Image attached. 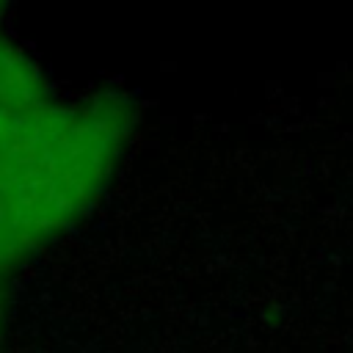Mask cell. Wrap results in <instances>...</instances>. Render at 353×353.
I'll return each mask as SVG.
<instances>
[{"label": "cell", "instance_id": "6da1fadb", "mask_svg": "<svg viewBox=\"0 0 353 353\" xmlns=\"http://www.w3.org/2000/svg\"><path fill=\"white\" fill-rule=\"evenodd\" d=\"M135 127L138 105L113 88L0 110V226L11 270L91 210Z\"/></svg>", "mask_w": 353, "mask_h": 353}, {"label": "cell", "instance_id": "7a4b0ae2", "mask_svg": "<svg viewBox=\"0 0 353 353\" xmlns=\"http://www.w3.org/2000/svg\"><path fill=\"white\" fill-rule=\"evenodd\" d=\"M52 102L41 63L6 30L0 33V110H33Z\"/></svg>", "mask_w": 353, "mask_h": 353}, {"label": "cell", "instance_id": "3957f363", "mask_svg": "<svg viewBox=\"0 0 353 353\" xmlns=\"http://www.w3.org/2000/svg\"><path fill=\"white\" fill-rule=\"evenodd\" d=\"M11 273V265H8V256H6V243H3V226H0V279Z\"/></svg>", "mask_w": 353, "mask_h": 353}, {"label": "cell", "instance_id": "277c9868", "mask_svg": "<svg viewBox=\"0 0 353 353\" xmlns=\"http://www.w3.org/2000/svg\"><path fill=\"white\" fill-rule=\"evenodd\" d=\"M3 17H6V8L0 6V33H3Z\"/></svg>", "mask_w": 353, "mask_h": 353}]
</instances>
